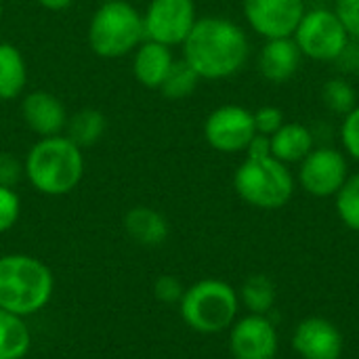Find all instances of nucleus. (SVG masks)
Returning a JSON list of instances; mask_svg holds the SVG:
<instances>
[{
	"mask_svg": "<svg viewBox=\"0 0 359 359\" xmlns=\"http://www.w3.org/2000/svg\"><path fill=\"white\" fill-rule=\"evenodd\" d=\"M244 29L225 17H202L183 42V59L204 80H223L238 74L248 59Z\"/></svg>",
	"mask_w": 359,
	"mask_h": 359,
	"instance_id": "nucleus-1",
	"label": "nucleus"
},
{
	"mask_svg": "<svg viewBox=\"0 0 359 359\" xmlns=\"http://www.w3.org/2000/svg\"><path fill=\"white\" fill-rule=\"evenodd\" d=\"M27 183L44 196H65L84 177V154L65 135L40 137L23 160Z\"/></svg>",
	"mask_w": 359,
	"mask_h": 359,
	"instance_id": "nucleus-2",
	"label": "nucleus"
},
{
	"mask_svg": "<svg viewBox=\"0 0 359 359\" xmlns=\"http://www.w3.org/2000/svg\"><path fill=\"white\" fill-rule=\"evenodd\" d=\"M55 276L32 255L0 257V309L23 320L40 313L53 299Z\"/></svg>",
	"mask_w": 359,
	"mask_h": 359,
	"instance_id": "nucleus-3",
	"label": "nucleus"
},
{
	"mask_svg": "<svg viewBox=\"0 0 359 359\" xmlns=\"http://www.w3.org/2000/svg\"><path fill=\"white\" fill-rule=\"evenodd\" d=\"M240 297L223 280L206 278L185 288L179 301V311L183 322L200 334H219L238 318Z\"/></svg>",
	"mask_w": 359,
	"mask_h": 359,
	"instance_id": "nucleus-4",
	"label": "nucleus"
},
{
	"mask_svg": "<svg viewBox=\"0 0 359 359\" xmlns=\"http://www.w3.org/2000/svg\"><path fill=\"white\" fill-rule=\"evenodd\" d=\"M145 40L143 15L126 0L101 2L88 25V44L95 55L118 59Z\"/></svg>",
	"mask_w": 359,
	"mask_h": 359,
	"instance_id": "nucleus-5",
	"label": "nucleus"
},
{
	"mask_svg": "<svg viewBox=\"0 0 359 359\" xmlns=\"http://www.w3.org/2000/svg\"><path fill=\"white\" fill-rule=\"evenodd\" d=\"M233 187L238 196L261 210H276L290 202L294 194V177L288 164L265 158H246L233 177Z\"/></svg>",
	"mask_w": 359,
	"mask_h": 359,
	"instance_id": "nucleus-6",
	"label": "nucleus"
},
{
	"mask_svg": "<svg viewBox=\"0 0 359 359\" xmlns=\"http://www.w3.org/2000/svg\"><path fill=\"white\" fill-rule=\"evenodd\" d=\"M292 38L301 55L313 61H337L349 46V34L330 8L305 11Z\"/></svg>",
	"mask_w": 359,
	"mask_h": 359,
	"instance_id": "nucleus-7",
	"label": "nucleus"
},
{
	"mask_svg": "<svg viewBox=\"0 0 359 359\" xmlns=\"http://www.w3.org/2000/svg\"><path fill=\"white\" fill-rule=\"evenodd\" d=\"M194 0H151L143 13L145 40H154L166 46L183 44L196 25Z\"/></svg>",
	"mask_w": 359,
	"mask_h": 359,
	"instance_id": "nucleus-8",
	"label": "nucleus"
},
{
	"mask_svg": "<svg viewBox=\"0 0 359 359\" xmlns=\"http://www.w3.org/2000/svg\"><path fill=\"white\" fill-rule=\"evenodd\" d=\"M255 135V114L240 105L217 107L204 122V137L208 145L221 154L246 151Z\"/></svg>",
	"mask_w": 359,
	"mask_h": 359,
	"instance_id": "nucleus-9",
	"label": "nucleus"
},
{
	"mask_svg": "<svg viewBox=\"0 0 359 359\" xmlns=\"http://www.w3.org/2000/svg\"><path fill=\"white\" fill-rule=\"evenodd\" d=\"M248 25L263 38H292L303 15L305 0H242Z\"/></svg>",
	"mask_w": 359,
	"mask_h": 359,
	"instance_id": "nucleus-10",
	"label": "nucleus"
},
{
	"mask_svg": "<svg viewBox=\"0 0 359 359\" xmlns=\"http://www.w3.org/2000/svg\"><path fill=\"white\" fill-rule=\"evenodd\" d=\"M349 177V164L345 156L334 147H313L309 156L301 162L299 183L316 198L337 196Z\"/></svg>",
	"mask_w": 359,
	"mask_h": 359,
	"instance_id": "nucleus-11",
	"label": "nucleus"
},
{
	"mask_svg": "<svg viewBox=\"0 0 359 359\" xmlns=\"http://www.w3.org/2000/svg\"><path fill=\"white\" fill-rule=\"evenodd\" d=\"M280 339L267 316L248 313L229 328V351L233 359H276Z\"/></svg>",
	"mask_w": 359,
	"mask_h": 359,
	"instance_id": "nucleus-12",
	"label": "nucleus"
},
{
	"mask_svg": "<svg viewBox=\"0 0 359 359\" xmlns=\"http://www.w3.org/2000/svg\"><path fill=\"white\" fill-rule=\"evenodd\" d=\"M343 347L341 330L324 318L303 320L292 334V349L303 359H341Z\"/></svg>",
	"mask_w": 359,
	"mask_h": 359,
	"instance_id": "nucleus-13",
	"label": "nucleus"
},
{
	"mask_svg": "<svg viewBox=\"0 0 359 359\" xmlns=\"http://www.w3.org/2000/svg\"><path fill=\"white\" fill-rule=\"evenodd\" d=\"M21 116L27 128L40 137L61 135L67 124V114L61 99L46 90L29 93L21 103Z\"/></svg>",
	"mask_w": 359,
	"mask_h": 359,
	"instance_id": "nucleus-14",
	"label": "nucleus"
},
{
	"mask_svg": "<svg viewBox=\"0 0 359 359\" xmlns=\"http://www.w3.org/2000/svg\"><path fill=\"white\" fill-rule=\"evenodd\" d=\"M301 50L294 38H273L267 40L259 55V72L265 80L273 84L288 82L301 65Z\"/></svg>",
	"mask_w": 359,
	"mask_h": 359,
	"instance_id": "nucleus-15",
	"label": "nucleus"
},
{
	"mask_svg": "<svg viewBox=\"0 0 359 359\" xmlns=\"http://www.w3.org/2000/svg\"><path fill=\"white\" fill-rule=\"evenodd\" d=\"M172 63L175 57L170 53V46L154 40H143L135 48L133 74L139 80V84H143L145 88H160Z\"/></svg>",
	"mask_w": 359,
	"mask_h": 359,
	"instance_id": "nucleus-16",
	"label": "nucleus"
},
{
	"mask_svg": "<svg viewBox=\"0 0 359 359\" xmlns=\"http://www.w3.org/2000/svg\"><path fill=\"white\" fill-rule=\"evenodd\" d=\"M124 229L133 242H137L145 248L162 246L170 233L166 217L149 206L130 208L124 217Z\"/></svg>",
	"mask_w": 359,
	"mask_h": 359,
	"instance_id": "nucleus-17",
	"label": "nucleus"
},
{
	"mask_svg": "<svg viewBox=\"0 0 359 359\" xmlns=\"http://www.w3.org/2000/svg\"><path fill=\"white\" fill-rule=\"evenodd\" d=\"M271 139V156L284 164H294V162H303L309 151L313 149V133L299 124V122H290L284 124L276 135L269 137Z\"/></svg>",
	"mask_w": 359,
	"mask_h": 359,
	"instance_id": "nucleus-18",
	"label": "nucleus"
},
{
	"mask_svg": "<svg viewBox=\"0 0 359 359\" xmlns=\"http://www.w3.org/2000/svg\"><path fill=\"white\" fill-rule=\"evenodd\" d=\"M27 84V65L23 55L11 42H0V101H11Z\"/></svg>",
	"mask_w": 359,
	"mask_h": 359,
	"instance_id": "nucleus-19",
	"label": "nucleus"
},
{
	"mask_svg": "<svg viewBox=\"0 0 359 359\" xmlns=\"http://www.w3.org/2000/svg\"><path fill=\"white\" fill-rule=\"evenodd\" d=\"M32 349L27 322L0 309V359H23Z\"/></svg>",
	"mask_w": 359,
	"mask_h": 359,
	"instance_id": "nucleus-20",
	"label": "nucleus"
},
{
	"mask_svg": "<svg viewBox=\"0 0 359 359\" xmlns=\"http://www.w3.org/2000/svg\"><path fill=\"white\" fill-rule=\"evenodd\" d=\"M67 139H72L80 149L95 145L105 135V116L97 109H80L65 124Z\"/></svg>",
	"mask_w": 359,
	"mask_h": 359,
	"instance_id": "nucleus-21",
	"label": "nucleus"
},
{
	"mask_svg": "<svg viewBox=\"0 0 359 359\" xmlns=\"http://www.w3.org/2000/svg\"><path fill=\"white\" fill-rule=\"evenodd\" d=\"M276 286L267 276H250L242 284L238 297L240 303L257 316H269V311L276 305Z\"/></svg>",
	"mask_w": 359,
	"mask_h": 359,
	"instance_id": "nucleus-22",
	"label": "nucleus"
},
{
	"mask_svg": "<svg viewBox=\"0 0 359 359\" xmlns=\"http://www.w3.org/2000/svg\"><path fill=\"white\" fill-rule=\"evenodd\" d=\"M202 78L194 72V67L185 61V59H175V63L170 65L164 82L160 84V93L166 97V99H172V101H179V99H185L189 97L196 88H198V82Z\"/></svg>",
	"mask_w": 359,
	"mask_h": 359,
	"instance_id": "nucleus-23",
	"label": "nucleus"
},
{
	"mask_svg": "<svg viewBox=\"0 0 359 359\" xmlns=\"http://www.w3.org/2000/svg\"><path fill=\"white\" fill-rule=\"evenodd\" d=\"M322 101L324 105L339 116H347L351 109H355L358 93L345 78H332L322 86Z\"/></svg>",
	"mask_w": 359,
	"mask_h": 359,
	"instance_id": "nucleus-24",
	"label": "nucleus"
},
{
	"mask_svg": "<svg viewBox=\"0 0 359 359\" xmlns=\"http://www.w3.org/2000/svg\"><path fill=\"white\" fill-rule=\"evenodd\" d=\"M337 198V212L339 219L353 231H359V172L347 177L345 185L339 189Z\"/></svg>",
	"mask_w": 359,
	"mask_h": 359,
	"instance_id": "nucleus-25",
	"label": "nucleus"
},
{
	"mask_svg": "<svg viewBox=\"0 0 359 359\" xmlns=\"http://www.w3.org/2000/svg\"><path fill=\"white\" fill-rule=\"evenodd\" d=\"M21 215V200L13 187L0 185V233L11 231Z\"/></svg>",
	"mask_w": 359,
	"mask_h": 359,
	"instance_id": "nucleus-26",
	"label": "nucleus"
},
{
	"mask_svg": "<svg viewBox=\"0 0 359 359\" xmlns=\"http://www.w3.org/2000/svg\"><path fill=\"white\" fill-rule=\"evenodd\" d=\"M341 141H343L345 151L359 162V105L355 109H351L347 116H343Z\"/></svg>",
	"mask_w": 359,
	"mask_h": 359,
	"instance_id": "nucleus-27",
	"label": "nucleus"
},
{
	"mask_svg": "<svg viewBox=\"0 0 359 359\" xmlns=\"http://www.w3.org/2000/svg\"><path fill=\"white\" fill-rule=\"evenodd\" d=\"M255 126L259 135L271 137L276 135L282 126H284V114L282 109L273 107V105H265L261 109L255 111Z\"/></svg>",
	"mask_w": 359,
	"mask_h": 359,
	"instance_id": "nucleus-28",
	"label": "nucleus"
},
{
	"mask_svg": "<svg viewBox=\"0 0 359 359\" xmlns=\"http://www.w3.org/2000/svg\"><path fill=\"white\" fill-rule=\"evenodd\" d=\"M332 11L343 23L349 38L359 40V0H337Z\"/></svg>",
	"mask_w": 359,
	"mask_h": 359,
	"instance_id": "nucleus-29",
	"label": "nucleus"
},
{
	"mask_svg": "<svg viewBox=\"0 0 359 359\" xmlns=\"http://www.w3.org/2000/svg\"><path fill=\"white\" fill-rule=\"evenodd\" d=\"M183 292H185V286L181 284L179 278L175 276H160L154 284V294L160 303H166V305H175L183 299Z\"/></svg>",
	"mask_w": 359,
	"mask_h": 359,
	"instance_id": "nucleus-30",
	"label": "nucleus"
},
{
	"mask_svg": "<svg viewBox=\"0 0 359 359\" xmlns=\"http://www.w3.org/2000/svg\"><path fill=\"white\" fill-rule=\"evenodd\" d=\"M25 177V168H23V162L8 154V151H0V185L4 187H13Z\"/></svg>",
	"mask_w": 359,
	"mask_h": 359,
	"instance_id": "nucleus-31",
	"label": "nucleus"
},
{
	"mask_svg": "<svg viewBox=\"0 0 359 359\" xmlns=\"http://www.w3.org/2000/svg\"><path fill=\"white\" fill-rule=\"evenodd\" d=\"M265 156H271V139L257 133L250 145L246 147V158H265Z\"/></svg>",
	"mask_w": 359,
	"mask_h": 359,
	"instance_id": "nucleus-32",
	"label": "nucleus"
},
{
	"mask_svg": "<svg viewBox=\"0 0 359 359\" xmlns=\"http://www.w3.org/2000/svg\"><path fill=\"white\" fill-rule=\"evenodd\" d=\"M72 2L74 0H38V4L48 8V11H63V8L72 6Z\"/></svg>",
	"mask_w": 359,
	"mask_h": 359,
	"instance_id": "nucleus-33",
	"label": "nucleus"
},
{
	"mask_svg": "<svg viewBox=\"0 0 359 359\" xmlns=\"http://www.w3.org/2000/svg\"><path fill=\"white\" fill-rule=\"evenodd\" d=\"M0 19H2V0H0Z\"/></svg>",
	"mask_w": 359,
	"mask_h": 359,
	"instance_id": "nucleus-34",
	"label": "nucleus"
},
{
	"mask_svg": "<svg viewBox=\"0 0 359 359\" xmlns=\"http://www.w3.org/2000/svg\"><path fill=\"white\" fill-rule=\"evenodd\" d=\"M101 2H111V0H101Z\"/></svg>",
	"mask_w": 359,
	"mask_h": 359,
	"instance_id": "nucleus-35",
	"label": "nucleus"
},
{
	"mask_svg": "<svg viewBox=\"0 0 359 359\" xmlns=\"http://www.w3.org/2000/svg\"><path fill=\"white\" fill-rule=\"evenodd\" d=\"M358 57H359V42H358Z\"/></svg>",
	"mask_w": 359,
	"mask_h": 359,
	"instance_id": "nucleus-36",
	"label": "nucleus"
}]
</instances>
